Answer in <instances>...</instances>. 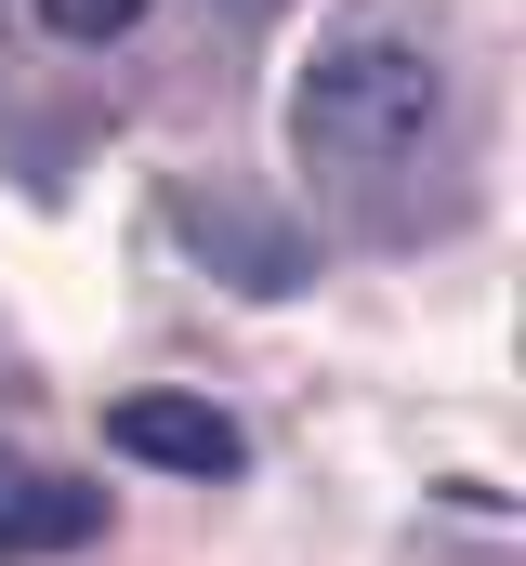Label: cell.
<instances>
[{
	"label": "cell",
	"mask_w": 526,
	"mask_h": 566,
	"mask_svg": "<svg viewBox=\"0 0 526 566\" xmlns=\"http://www.w3.org/2000/svg\"><path fill=\"white\" fill-rule=\"evenodd\" d=\"M448 119H461V106H448V66H434L421 40L343 27V40H316V66H303V93H290V158H303L316 198L394 211L408 185L448 171Z\"/></svg>",
	"instance_id": "obj_1"
},
{
	"label": "cell",
	"mask_w": 526,
	"mask_h": 566,
	"mask_svg": "<svg viewBox=\"0 0 526 566\" xmlns=\"http://www.w3.org/2000/svg\"><path fill=\"white\" fill-rule=\"evenodd\" d=\"M106 448L145 461V474H185V488L251 474V434L224 422L211 396H185V382H132V396H106Z\"/></svg>",
	"instance_id": "obj_2"
},
{
	"label": "cell",
	"mask_w": 526,
	"mask_h": 566,
	"mask_svg": "<svg viewBox=\"0 0 526 566\" xmlns=\"http://www.w3.org/2000/svg\"><path fill=\"white\" fill-rule=\"evenodd\" d=\"M80 541H106V488H93V474H40V461L0 448V566L80 554Z\"/></svg>",
	"instance_id": "obj_3"
},
{
	"label": "cell",
	"mask_w": 526,
	"mask_h": 566,
	"mask_svg": "<svg viewBox=\"0 0 526 566\" xmlns=\"http://www.w3.org/2000/svg\"><path fill=\"white\" fill-rule=\"evenodd\" d=\"M185 238L224 251L251 290H290V277H303V238H290V224H251V211H224V198H185Z\"/></svg>",
	"instance_id": "obj_4"
},
{
	"label": "cell",
	"mask_w": 526,
	"mask_h": 566,
	"mask_svg": "<svg viewBox=\"0 0 526 566\" xmlns=\"http://www.w3.org/2000/svg\"><path fill=\"white\" fill-rule=\"evenodd\" d=\"M27 13H40L53 40H80V53H106V40H132V27H145V0H27Z\"/></svg>",
	"instance_id": "obj_5"
},
{
	"label": "cell",
	"mask_w": 526,
	"mask_h": 566,
	"mask_svg": "<svg viewBox=\"0 0 526 566\" xmlns=\"http://www.w3.org/2000/svg\"><path fill=\"white\" fill-rule=\"evenodd\" d=\"M224 13H263V0H224Z\"/></svg>",
	"instance_id": "obj_6"
}]
</instances>
